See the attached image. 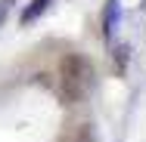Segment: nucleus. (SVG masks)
<instances>
[{
  "label": "nucleus",
  "instance_id": "1",
  "mask_svg": "<svg viewBox=\"0 0 146 142\" xmlns=\"http://www.w3.org/2000/svg\"><path fill=\"white\" fill-rule=\"evenodd\" d=\"M59 74H62V96L65 102H81L93 86V68L84 56H65L59 62Z\"/></svg>",
  "mask_w": 146,
  "mask_h": 142
},
{
  "label": "nucleus",
  "instance_id": "2",
  "mask_svg": "<svg viewBox=\"0 0 146 142\" xmlns=\"http://www.w3.org/2000/svg\"><path fill=\"white\" fill-rule=\"evenodd\" d=\"M118 3H121V0H106V9H103V34H106V40H112V37H115Z\"/></svg>",
  "mask_w": 146,
  "mask_h": 142
},
{
  "label": "nucleus",
  "instance_id": "3",
  "mask_svg": "<svg viewBox=\"0 0 146 142\" xmlns=\"http://www.w3.org/2000/svg\"><path fill=\"white\" fill-rule=\"evenodd\" d=\"M50 3H53V0H31L28 6H25V12H22V25H31L34 19H40V16L50 9Z\"/></svg>",
  "mask_w": 146,
  "mask_h": 142
},
{
  "label": "nucleus",
  "instance_id": "4",
  "mask_svg": "<svg viewBox=\"0 0 146 142\" xmlns=\"http://www.w3.org/2000/svg\"><path fill=\"white\" fill-rule=\"evenodd\" d=\"M75 142H96V127H93V124H84V127L78 130Z\"/></svg>",
  "mask_w": 146,
  "mask_h": 142
},
{
  "label": "nucleus",
  "instance_id": "5",
  "mask_svg": "<svg viewBox=\"0 0 146 142\" xmlns=\"http://www.w3.org/2000/svg\"><path fill=\"white\" fill-rule=\"evenodd\" d=\"M118 74H124V62H127V46H118Z\"/></svg>",
  "mask_w": 146,
  "mask_h": 142
},
{
  "label": "nucleus",
  "instance_id": "6",
  "mask_svg": "<svg viewBox=\"0 0 146 142\" xmlns=\"http://www.w3.org/2000/svg\"><path fill=\"white\" fill-rule=\"evenodd\" d=\"M9 3H13V0H0V25H3V19H6V12H9Z\"/></svg>",
  "mask_w": 146,
  "mask_h": 142
}]
</instances>
